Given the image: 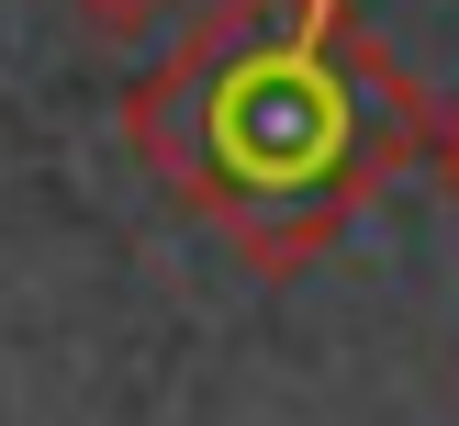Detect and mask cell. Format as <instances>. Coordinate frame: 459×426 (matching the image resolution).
Returning <instances> with one entry per match:
<instances>
[{
	"mask_svg": "<svg viewBox=\"0 0 459 426\" xmlns=\"http://www.w3.org/2000/svg\"><path fill=\"white\" fill-rule=\"evenodd\" d=\"M437 112L348 0H202L191 34L124 90V146L236 247L303 269L370 191L426 157Z\"/></svg>",
	"mask_w": 459,
	"mask_h": 426,
	"instance_id": "6da1fadb",
	"label": "cell"
},
{
	"mask_svg": "<svg viewBox=\"0 0 459 426\" xmlns=\"http://www.w3.org/2000/svg\"><path fill=\"white\" fill-rule=\"evenodd\" d=\"M67 12H79V22H101V34H157L179 0H67Z\"/></svg>",
	"mask_w": 459,
	"mask_h": 426,
	"instance_id": "7a4b0ae2",
	"label": "cell"
},
{
	"mask_svg": "<svg viewBox=\"0 0 459 426\" xmlns=\"http://www.w3.org/2000/svg\"><path fill=\"white\" fill-rule=\"evenodd\" d=\"M426 146H437V169H448V191H459V112H448L437 135H426Z\"/></svg>",
	"mask_w": 459,
	"mask_h": 426,
	"instance_id": "3957f363",
	"label": "cell"
}]
</instances>
